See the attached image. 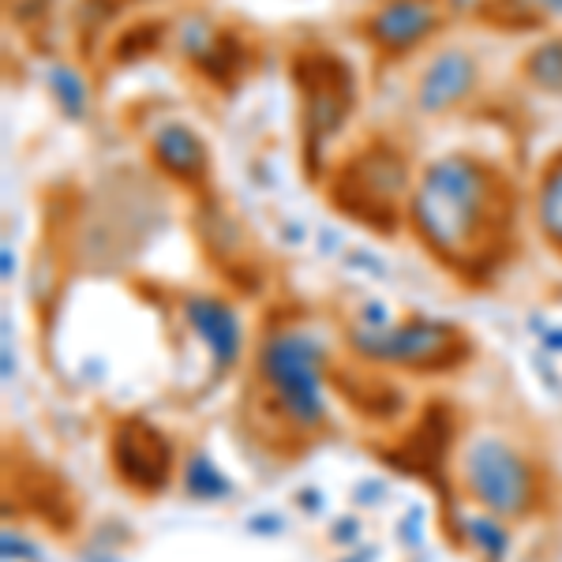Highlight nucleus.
Here are the masks:
<instances>
[{
  "instance_id": "f257e3e1",
  "label": "nucleus",
  "mask_w": 562,
  "mask_h": 562,
  "mask_svg": "<svg viewBox=\"0 0 562 562\" xmlns=\"http://www.w3.org/2000/svg\"><path fill=\"white\" fill-rule=\"evenodd\" d=\"M518 188L503 166L454 150L428 161L413 180L405 225L428 256L461 281H487L514 256Z\"/></svg>"
},
{
  "instance_id": "f03ea898",
  "label": "nucleus",
  "mask_w": 562,
  "mask_h": 562,
  "mask_svg": "<svg viewBox=\"0 0 562 562\" xmlns=\"http://www.w3.org/2000/svg\"><path fill=\"white\" fill-rule=\"evenodd\" d=\"M256 379L281 424L312 435L326 424V346L304 326H278L259 341Z\"/></svg>"
},
{
  "instance_id": "7ed1b4c3",
  "label": "nucleus",
  "mask_w": 562,
  "mask_h": 562,
  "mask_svg": "<svg viewBox=\"0 0 562 562\" xmlns=\"http://www.w3.org/2000/svg\"><path fill=\"white\" fill-rule=\"evenodd\" d=\"M461 473V492L469 503L484 514H495L503 521H525L537 518L543 510V473L518 442H510L506 435L484 431L473 435L461 450L458 461Z\"/></svg>"
},
{
  "instance_id": "20e7f679",
  "label": "nucleus",
  "mask_w": 562,
  "mask_h": 562,
  "mask_svg": "<svg viewBox=\"0 0 562 562\" xmlns=\"http://www.w3.org/2000/svg\"><path fill=\"white\" fill-rule=\"evenodd\" d=\"M409 158L390 139H368L330 177V203L375 233H397L409 206Z\"/></svg>"
},
{
  "instance_id": "39448f33",
  "label": "nucleus",
  "mask_w": 562,
  "mask_h": 562,
  "mask_svg": "<svg viewBox=\"0 0 562 562\" xmlns=\"http://www.w3.org/2000/svg\"><path fill=\"white\" fill-rule=\"evenodd\" d=\"M349 352L371 368H402L409 375H450L473 357V341L461 326L431 315H409L397 326H352Z\"/></svg>"
},
{
  "instance_id": "423d86ee",
  "label": "nucleus",
  "mask_w": 562,
  "mask_h": 562,
  "mask_svg": "<svg viewBox=\"0 0 562 562\" xmlns=\"http://www.w3.org/2000/svg\"><path fill=\"white\" fill-rule=\"evenodd\" d=\"M293 83L301 94L304 158L323 161V150L338 139L357 109V79L338 53L301 49L293 57Z\"/></svg>"
},
{
  "instance_id": "0eeeda50",
  "label": "nucleus",
  "mask_w": 562,
  "mask_h": 562,
  "mask_svg": "<svg viewBox=\"0 0 562 562\" xmlns=\"http://www.w3.org/2000/svg\"><path fill=\"white\" fill-rule=\"evenodd\" d=\"M109 465L132 495H161L177 476V447L143 416H124L109 431Z\"/></svg>"
},
{
  "instance_id": "6e6552de",
  "label": "nucleus",
  "mask_w": 562,
  "mask_h": 562,
  "mask_svg": "<svg viewBox=\"0 0 562 562\" xmlns=\"http://www.w3.org/2000/svg\"><path fill=\"white\" fill-rule=\"evenodd\" d=\"M450 23L447 0H375L357 23V34L383 60H402L424 49Z\"/></svg>"
},
{
  "instance_id": "1a4fd4ad",
  "label": "nucleus",
  "mask_w": 562,
  "mask_h": 562,
  "mask_svg": "<svg viewBox=\"0 0 562 562\" xmlns=\"http://www.w3.org/2000/svg\"><path fill=\"white\" fill-rule=\"evenodd\" d=\"M480 60L461 45H442L428 57V65L416 76L413 102L424 116H450L461 105H469L480 90Z\"/></svg>"
},
{
  "instance_id": "9d476101",
  "label": "nucleus",
  "mask_w": 562,
  "mask_h": 562,
  "mask_svg": "<svg viewBox=\"0 0 562 562\" xmlns=\"http://www.w3.org/2000/svg\"><path fill=\"white\" fill-rule=\"evenodd\" d=\"M147 154L166 180H173L184 192H203L211 184V150L203 135L184 121H161L147 135Z\"/></svg>"
},
{
  "instance_id": "9b49d317",
  "label": "nucleus",
  "mask_w": 562,
  "mask_h": 562,
  "mask_svg": "<svg viewBox=\"0 0 562 562\" xmlns=\"http://www.w3.org/2000/svg\"><path fill=\"white\" fill-rule=\"evenodd\" d=\"M184 323L192 326V334L203 341V349L211 352L217 371H233L244 352V326L237 307L222 296L195 293L184 301Z\"/></svg>"
},
{
  "instance_id": "f8f14e48",
  "label": "nucleus",
  "mask_w": 562,
  "mask_h": 562,
  "mask_svg": "<svg viewBox=\"0 0 562 562\" xmlns=\"http://www.w3.org/2000/svg\"><path fill=\"white\" fill-rule=\"evenodd\" d=\"M330 379L338 383V390L346 394V402L352 405L357 413H364L368 420L375 424H390L405 413V390L397 383H390L383 371H375L371 364L364 368H349L346 375L341 371H330Z\"/></svg>"
},
{
  "instance_id": "ddd939ff",
  "label": "nucleus",
  "mask_w": 562,
  "mask_h": 562,
  "mask_svg": "<svg viewBox=\"0 0 562 562\" xmlns=\"http://www.w3.org/2000/svg\"><path fill=\"white\" fill-rule=\"evenodd\" d=\"M532 222H537L543 244L562 259V150L543 161L532 192Z\"/></svg>"
},
{
  "instance_id": "4468645a",
  "label": "nucleus",
  "mask_w": 562,
  "mask_h": 562,
  "mask_svg": "<svg viewBox=\"0 0 562 562\" xmlns=\"http://www.w3.org/2000/svg\"><path fill=\"white\" fill-rule=\"evenodd\" d=\"M480 12L503 31H540L562 23V0H487Z\"/></svg>"
},
{
  "instance_id": "2eb2a0df",
  "label": "nucleus",
  "mask_w": 562,
  "mask_h": 562,
  "mask_svg": "<svg viewBox=\"0 0 562 562\" xmlns=\"http://www.w3.org/2000/svg\"><path fill=\"white\" fill-rule=\"evenodd\" d=\"M45 90H49V98L57 102V109L68 116V121H87V113H90V87H87L83 71H79L76 65H65V60H57V65L45 68Z\"/></svg>"
},
{
  "instance_id": "dca6fc26",
  "label": "nucleus",
  "mask_w": 562,
  "mask_h": 562,
  "mask_svg": "<svg viewBox=\"0 0 562 562\" xmlns=\"http://www.w3.org/2000/svg\"><path fill=\"white\" fill-rule=\"evenodd\" d=\"M521 79L540 94L562 98V34L543 38L521 57Z\"/></svg>"
},
{
  "instance_id": "f3484780",
  "label": "nucleus",
  "mask_w": 562,
  "mask_h": 562,
  "mask_svg": "<svg viewBox=\"0 0 562 562\" xmlns=\"http://www.w3.org/2000/svg\"><path fill=\"white\" fill-rule=\"evenodd\" d=\"M461 537L469 540V548L480 551V559L484 562H506L510 555V529H506L503 518H495V514H469V518H461Z\"/></svg>"
},
{
  "instance_id": "a211bd4d",
  "label": "nucleus",
  "mask_w": 562,
  "mask_h": 562,
  "mask_svg": "<svg viewBox=\"0 0 562 562\" xmlns=\"http://www.w3.org/2000/svg\"><path fill=\"white\" fill-rule=\"evenodd\" d=\"M180 484L184 492L199 498V503H217V498H229L233 495V480L214 465L211 454L195 450V454L184 458V469H180Z\"/></svg>"
},
{
  "instance_id": "6ab92c4d",
  "label": "nucleus",
  "mask_w": 562,
  "mask_h": 562,
  "mask_svg": "<svg viewBox=\"0 0 562 562\" xmlns=\"http://www.w3.org/2000/svg\"><path fill=\"white\" fill-rule=\"evenodd\" d=\"M0 548H4V562H26V559H34V548L26 543L20 532H12V529H4V537H0Z\"/></svg>"
},
{
  "instance_id": "aec40b11",
  "label": "nucleus",
  "mask_w": 562,
  "mask_h": 562,
  "mask_svg": "<svg viewBox=\"0 0 562 562\" xmlns=\"http://www.w3.org/2000/svg\"><path fill=\"white\" fill-rule=\"evenodd\" d=\"M397 537L409 543V548H416V543L424 540V506H413V510H409V521L402 518V525H397Z\"/></svg>"
},
{
  "instance_id": "412c9836",
  "label": "nucleus",
  "mask_w": 562,
  "mask_h": 562,
  "mask_svg": "<svg viewBox=\"0 0 562 562\" xmlns=\"http://www.w3.org/2000/svg\"><path fill=\"white\" fill-rule=\"evenodd\" d=\"M248 532H259V537H278V532H285V518H278V514H256V518L248 521Z\"/></svg>"
},
{
  "instance_id": "4be33fe9",
  "label": "nucleus",
  "mask_w": 562,
  "mask_h": 562,
  "mask_svg": "<svg viewBox=\"0 0 562 562\" xmlns=\"http://www.w3.org/2000/svg\"><path fill=\"white\" fill-rule=\"evenodd\" d=\"M330 540H334V543H357V540H360V521H357V518H341V521L330 529Z\"/></svg>"
},
{
  "instance_id": "5701e85b",
  "label": "nucleus",
  "mask_w": 562,
  "mask_h": 562,
  "mask_svg": "<svg viewBox=\"0 0 562 562\" xmlns=\"http://www.w3.org/2000/svg\"><path fill=\"white\" fill-rule=\"evenodd\" d=\"M379 498H383V484L379 480H364L357 487V503H379Z\"/></svg>"
},
{
  "instance_id": "b1692460",
  "label": "nucleus",
  "mask_w": 562,
  "mask_h": 562,
  "mask_svg": "<svg viewBox=\"0 0 562 562\" xmlns=\"http://www.w3.org/2000/svg\"><path fill=\"white\" fill-rule=\"evenodd\" d=\"M301 506H304V510H323V495L315 492V487H304V495H301Z\"/></svg>"
},
{
  "instance_id": "393cba45",
  "label": "nucleus",
  "mask_w": 562,
  "mask_h": 562,
  "mask_svg": "<svg viewBox=\"0 0 562 562\" xmlns=\"http://www.w3.org/2000/svg\"><path fill=\"white\" fill-rule=\"evenodd\" d=\"M543 349H548V352H562V330H548V334H543Z\"/></svg>"
},
{
  "instance_id": "a878e982",
  "label": "nucleus",
  "mask_w": 562,
  "mask_h": 562,
  "mask_svg": "<svg viewBox=\"0 0 562 562\" xmlns=\"http://www.w3.org/2000/svg\"><path fill=\"white\" fill-rule=\"evenodd\" d=\"M12 270H15V259H12V248H4V281H12Z\"/></svg>"
},
{
  "instance_id": "bb28decb",
  "label": "nucleus",
  "mask_w": 562,
  "mask_h": 562,
  "mask_svg": "<svg viewBox=\"0 0 562 562\" xmlns=\"http://www.w3.org/2000/svg\"><path fill=\"white\" fill-rule=\"evenodd\" d=\"M371 559H375V555H371V551L364 548V555H357V559H349V562H371Z\"/></svg>"
}]
</instances>
